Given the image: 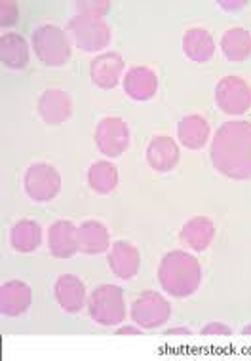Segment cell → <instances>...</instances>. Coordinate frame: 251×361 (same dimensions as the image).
Listing matches in <instances>:
<instances>
[{
  "label": "cell",
  "instance_id": "1",
  "mask_svg": "<svg viewBox=\"0 0 251 361\" xmlns=\"http://www.w3.org/2000/svg\"><path fill=\"white\" fill-rule=\"evenodd\" d=\"M212 164L228 179H251V122L233 120L219 126L209 147Z\"/></svg>",
  "mask_w": 251,
  "mask_h": 361
},
{
  "label": "cell",
  "instance_id": "2",
  "mask_svg": "<svg viewBox=\"0 0 251 361\" xmlns=\"http://www.w3.org/2000/svg\"><path fill=\"white\" fill-rule=\"evenodd\" d=\"M158 281L168 295L176 299H187L198 291L202 283L200 262L187 251H170L160 261Z\"/></svg>",
  "mask_w": 251,
  "mask_h": 361
},
{
  "label": "cell",
  "instance_id": "3",
  "mask_svg": "<svg viewBox=\"0 0 251 361\" xmlns=\"http://www.w3.org/2000/svg\"><path fill=\"white\" fill-rule=\"evenodd\" d=\"M35 56L48 67H61L71 59L73 44L65 29L57 25H40L31 37Z\"/></svg>",
  "mask_w": 251,
  "mask_h": 361
},
{
  "label": "cell",
  "instance_id": "4",
  "mask_svg": "<svg viewBox=\"0 0 251 361\" xmlns=\"http://www.w3.org/2000/svg\"><path fill=\"white\" fill-rule=\"evenodd\" d=\"M88 312L90 318L94 319L95 324L105 325V327L120 325L128 316L124 291L114 283L95 287L94 291L90 293Z\"/></svg>",
  "mask_w": 251,
  "mask_h": 361
},
{
  "label": "cell",
  "instance_id": "5",
  "mask_svg": "<svg viewBox=\"0 0 251 361\" xmlns=\"http://www.w3.org/2000/svg\"><path fill=\"white\" fill-rule=\"evenodd\" d=\"M67 32L73 38V44L82 51H101L111 44V27L103 18L95 16H82L76 13L75 18L69 19L67 23Z\"/></svg>",
  "mask_w": 251,
  "mask_h": 361
},
{
  "label": "cell",
  "instance_id": "6",
  "mask_svg": "<svg viewBox=\"0 0 251 361\" xmlns=\"http://www.w3.org/2000/svg\"><path fill=\"white\" fill-rule=\"evenodd\" d=\"M23 188L38 204L51 202L61 190V175L50 164H32L23 175Z\"/></svg>",
  "mask_w": 251,
  "mask_h": 361
},
{
  "label": "cell",
  "instance_id": "7",
  "mask_svg": "<svg viewBox=\"0 0 251 361\" xmlns=\"http://www.w3.org/2000/svg\"><path fill=\"white\" fill-rule=\"evenodd\" d=\"M171 316V306L158 291H145L133 300L132 319L141 329H158Z\"/></svg>",
  "mask_w": 251,
  "mask_h": 361
},
{
  "label": "cell",
  "instance_id": "8",
  "mask_svg": "<svg viewBox=\"0 0 251 361\" xmlns=\"http://www.w3.org/2000/svg\"><path fill=\"white\" fill-rule=\"evenodd\" d=\"M215 103L231 116H240L250 111L251 87L240 76H225L215 86Z\"/></svg>",
  "mask_w": 251,
  "mask_h": 361
},
{
  "label": "cell",
  "instance_id": "9",
  "mask_svg": "<svg viewBox=\"0 0 251 361\" xmlns=\"http://www.w3.org/2000/svg\"><path fill=\"white\" fill-rule=\"evenodd\" d=\"M130 128L118 116H107L95 126L94 141L101 154L109 158H118L130 147Z\"/></svg>",
  "mask_w": 251,
  "mask_h": 361
},
{
  "label": "cell",
  "instance_id": "10",
  "mask_svg": "<svg viewBox=\"0 0 251 361\" xmlns=\"http://www.w3.org/2000/svg\"><path fill=\"white\" fill-rule=\"evenodd\" d=\"M37 111L40 120H44L48 126H59L73 114V99L67 92L48 87L44 94L38 97Z\"/></svg>",
  "mask_w": 251,
  "mask_h": 361
},
{
  "label": "cell",
  "instance_id": "11",
  "mask_svg": "<svg viewBox=\"0 0 251 361\" xmlns=\"http://www.w3.org/2000/svg\"><path fill=\"white\" fill-rule=\"evenodd\" d=\"M124 75V59L116 51L95 56L90 61V78L101 90H114Z\"/></svg>",
  "mask_w": 251,
  "mask_h": 361
},
{
  "label": "cell",
  "instance_id": "12",
  "mask_svg": "<svg viewBox=\"0 0 251 361\" xmlns=\"http://www.w3.org/2000/svg\"><path fill=\"white\" fill-rule=\"evenodd\" d=\"M32 302V291L29 283L21 280H10L0 287V312L6 318L23 316Z\"/></svg>",
  "mask_w": 251,
  "mask_h": 361
},
{
  "label": "cell",
  "instance_id": "13",
  "mask_svg": "<svg viewBox=\"0 0 251 361\" xmlns=\"http://www.w3.org/2000/svg\"><path fill=\"white\" fill-rule=\"evenodd\" d=\"M147 164L158 173H168L176 168L181 158V150L177 147V141L168 135H157L152 139L147 152H145Z\"/></svg>",
  "mask_w": 251,
  "mask_h": 361
},
{
  "label": "cell",
  "instance_id": "14",
  "mask_svg": "<svg viewBox=\"0 0 251 361\" xmlns=\"http://www.w3.org/2000/svg\"><path fill=\"white\" fill-rule=\"evenodd\" d=\"M54 297L63 310L76 314L86 306V286L78 276L63 274L54 283Z\"/></svg>",
  "mask_w": 251,
  "mask_h": 361
},
{
  "label": "cell",
  "instance_id": "15",
  "mask_svg": "<svg viewBox=\"0 0 251 361\" xmlns=\"http://www.w3.org/2000/svg\"><path fill=\"white\" fill-rule=\"evenodd\" d=\"M124 92L133 101H149L158 92L157 73L145 65H135L124 75Z\"/></svg>",
  "mask_w": 251,
  "mask_h": 361
},
{
  "label": "cell",
  "instance_id": "16",
  "mask_svg": "<svg viewBox=\"0 0 251 361\" xmlns=\"http://www.w3.org/2000/svg\"><path fill=\"white\" fill-rule=\"evenodd\" d=\"M107 262L111 272L120 280H132L139 272L141 257H139L137 247L133 243L120 240L111 247L107 255Z\"/></svg>",
  "mask_w": 251,
  "mask_h": 361
},
{
  "label": "cell",
  "instance_id": "17",
  "mask_svg": "<svg viewBox=\"0 0 251 361\" xmlns=\"http://www.w3.org/2000/svg\"><path fill=\"white\" fill-rule=\"evenodd\" d=\"M78 226L71 221H56L48 228V250L56 259H71L78 251Z\"/></svg>",
  "mask_w": 251,
  "mask_h": 361
},
{
  "label": "cell",
  "instance_id": "18",
  "mask_svg": "<svg viewBox=\"0 0 251 361\" xmlns=\"http://www.w3.org/2000/svg\"><path fill=\"white\" fill-rule=\"evenodd\" d=\"M209 135H212V128L202 114H188L177 126V139L185 149H204Z\"/></svg>",
  "mask_w": 251,
  "mask_h": 361
},
{
  "label": "cell",
  "instance_id": "19",
  "mask_svg": "<svg viewBox=\"0 0 251 361\" xmlns=\"http://www.w3.org/2000/svg\"><path fill=\"white\" fill-rule=\"evenodd\" d=\"M215 236V224L212 219L207 217H192L188 219L187 223L183 224L181 232H179V240H181L187 247L192 251H206Z\"/></svg>",
  "mask_w": 251,
  "mask_h": 361
},
{
  "label": "cell",
  "instance_id": "20",
  "mask_svg": "<svg viewBox=\"0 0 251 361\" xmlns=\"http://www.w3.org/2000/svg\"><path fill=\"white\" fill-rule=\"evenodd\" d=\"M78 251L84 255H99L111 245L107 226L99 221H84L78 226Z\"/></svg>",
  "mask_w": 251,
  "mask_h": 361
},
{
  "label": "cell",
  "instance_id": "21",
  "mask_svg": "<svg viewBox=\"0 0 251 361\" xmlns=\"http://www.w3.org/2000/svg\"><path fill=\"white\" fill-rule=\"evenodd\" d=\"M183 51L195 63L209 61L215 54V42L212 32L202 27H192L183 35Z\"/></svg>",
  "mask_w": 251,
  "mask_h": 361
},
{
  "label": "cell",
  "instance_id": "22",
  "mask_svg": "<svg viewBox=\"0 0 251 361\" xmlns=\"http://www.w3.org/2000/svg\"><path fill=\"white\" fill-rule=\"evenodd\" d=\"M0 61L10 71H21L29 65V44L18 32H6L0 38Z\"/></svg>",
  "mask_w": 251,
  "mask_h": 361
},
{
  "label": "cell",
  "instance_id": "23",
  "mask_svg": "<svg viewBox=\"0 0 251 361\" xmlns=\"http://www.w3.org/2000/svg\"><path fill=\"white\" fill-rule=\"evenodd\" d=\"M42 243V228L32 219H21L10 231V245L18 253H32Z\"/></svg>",
  "mask_w": 251,
  "mask_h": 361
},
{
  "label": "cell",
  "instance_id": "24",
  "mask_svg": "<svg viewBox=\"0 0 251 361\" xmlns=\"http://www.w3.org/2000/svg\"><path fill=\"white\" fill-rule=\"evenodd\" d=\"M221 51L228 61L240 63L251 57V32L244 27H233L221 37Z\"/></svg>",
  "mask_w": 251,
  "mask_h": 361
},
{
  "label": "cell",
  "instance_id": "25",
  "mask_svg": "<svg viewBox=\"0 0 251 361\" xmlns=\"http://www.w3.org/2000/svg\"><path fill=\"white\" fill-rule=\"evenodd\" d=\"M88 185L94 192L105 196L118 187V169L111 162H95L88 169Z\"/></svg>",
  "mask_w": 251,
  "mask_h": 361
},
{
  "label": "cell",
  "instance_id": "26",
  "mask_svg": "<svg viewBox=\"0 0 251 361\" xmlns=\"http://www.w3.org/2000/svg\"><path fill=\"white\" fill-rule=\"evenodd\" d=\"M75 8L76 13H82V16L103 18L111 10V2H107V0H84V2H76Z\"/></svg>",
  "mask_w": 251,
  "mask_h": 361
},
{
  "label": "cell",
  "instance_id": "27",
  "mask_svg": "<svg viewBox=\"0 0 251 361\" xmlns=\"http://www.w3.org/2000/svg\"><path fill=\"white\" fill-rule=\"evenodd\" d=\"M18 2H13V0H2L0 2V25L12 27L18 21Z\"/></svg>",
  "mask_w": 251,
  "mask_h": 361
},
{
  "label": "cell",
  "instance_id": "28",
  "mask_svg": "<svg viewBox=\"0 0 251 361\" xmlns=\"http://www.w3.org/2000/svg\"><path fill=\"white\" fill-rule=\"evenodd\" d=\"M202 335H225V336H231L233 335V329L225 324H219V322H212V324H207L202 327L200 331Z\"/></svg>",
  "mask_w": 251,
  "mask_h": 361
},
{
  "label": "cell",
  "instance_id": "29",
  "mask_svg": "<svg viewBox=\"0 0 251 361\" xmlns=\"http://www.w3.org/2000/svg\"><path fill=\"white\" fill-rule=\"evenodd\" d=\"M217 4H219L223 10H226V12H238V10L247 6L245 0H219Z\"/></svg>",
  "mask_w": 251,
  "mask_h": 361
},
{
  "label": "cell",
  "instance_id": "30",
  "mask_svg": "<svg viewBox=\"0 0 251 361\" xmlns=\"http://www.w3.org/2000/svg\"><path fill=\"white\" fill-rule=\"evenodd\" d=\"M116 335H141V329L128 325V327H120V329H116Z\"/></svg>",
  "mask_w": 251,
  "mask_h": 361
},
{
  "label": "cell",
  "instance_id": "31",
  "mask_svg": "<svg viewBox=\"0 0 251 361\" xmlns=\"http://www.w3.org/2000/svg\"><path fill=\"white\" fill-rule=\"evenodd\" d=\"M190 331L185 329V327H173V329L166 331V335H188Z\"/></svg>",
  "mask_w": 251,
  "mask_h": 361
},
{
  "label": "cell",
  "instance_id": "32",
  "mask_svg": "<svg viewBox=\"0 0 251 361\" xmlns=\"http://www.w3.org/2000/svg\"><path fill=\"white\" fill-rule=\"evenodd\" d=\"M242 335H247V336H251V324H250V325H245L244 329H242Z\"/></svg>",
  "mask_w": 251,
  "mask_h": 361
}]
</instances>
